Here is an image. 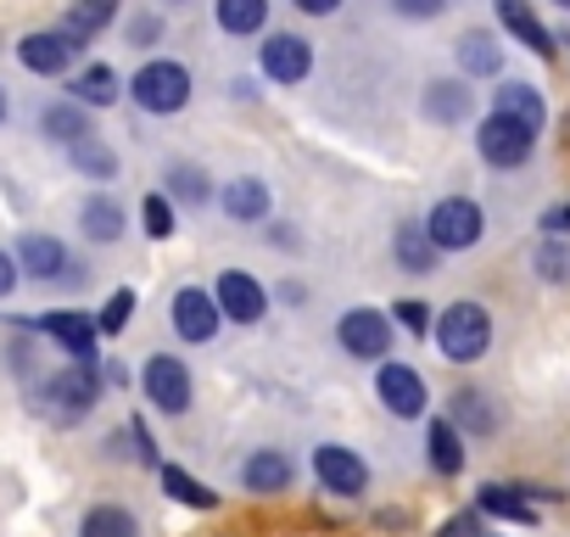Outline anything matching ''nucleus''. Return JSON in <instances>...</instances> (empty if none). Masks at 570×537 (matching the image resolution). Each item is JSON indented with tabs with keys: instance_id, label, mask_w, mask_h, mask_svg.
Listing matches in <instances>:
<instances>
[{
	"instance_id": "obj_37",
	"label": "nucleus",
	"mask_w": 570,
	"mask_h": 537,
	"mask_svg": "<svg viewBox=\"0 0 570 537\" xmlns=\"http://www.w3.org/2000/svg\"><path fill=\"white\" fill-rule=\"evenodd\" d=\"M140 218H146V235H157V241L174 235V207H168V196H146V202H140Z\"/></svg>"
},
{
	"instance_id": "obj_25",
	"label": "nucleus",
	"mask_w": 570,
	"mask_h": 537,
	"mask_svg": "<svg viewBox=\"0 0 570 537\" xmlns=\"http://www.w3.org/2000/svg\"><path fill=\"white\" fill-rule=\"evenodd\" d=\"M46 135L57 140V146H79V140H90L96 129H90V113L79 107V101H57V107H46Z\"/></svg>"
},
{
	"instance_id": "obj_19",
	"label": "nucleus",
	"mask_w": 570,
	"mask_h": 537,
	"mask_svg": "<svg viewBox=\"0 0 570 537\" xmlns=\"http://www.w3.org/2000/svg\"><path fill=\"white\" fill-rule=\"evenodd\" d=\"M425 459H431L436 476H459V470H464V431H459L453 420H431V431H425Z\"/></svg>"
},
{
	"instance_id": "obj_39",
	"label": "nucleus",
	"mask_w": 570,
	"mask_h": 537,
	"mask_svg": "<svg viewBox=\"0 0 570 537\" xmlns=\"http://www.w3.org/2000/svg\"><path fill=\"white\" fill-rule=\"evenodd\" d=\"M392 7H397L403 18H436V12L448 7V0H392Z\"/></svg>"
},
{
	"instance_id": "obj_23",
	"label": "nucleus",
	"mask_w": 570,
	"mask_h": 537,
	"mask_svg": "<svg viewBox=\"0 0 570 537\" xmlns=\"http://www.w3.org/2000/svg\"><path fill=\"white\" fill-rule=\"evenodd\" d=\"M218 202H224V213H229L235 224H257V218L268 213V191H263V179H229V185L218 191Z\"/></svg>"
},
{
	"instance_id": "obj_5",
	"label": "nucleus",
	"mask_w": 570,
	"mask_h": 537,
	"mask_svg": "<svg viewBox=\"0 0 570 537\" xmlns=\"http://www.w3.org/2000/svg\"><path fill=\"white\" fill-rule=\"evenodd\" d=\"M140 381H146V398H151L163 414H185V409H190V398H196L190 370H185V359H174V353H151Z\"/></svg>"
},
{
	"instance_id": "obj_27",
	"label": "nucleus",
	"mask_w": 570,
	"mask_h": 537,
	"mask_svg": "<svg viewBox=\"0 0 570 537\" xmlns=\"http://www.w3.org/2000/svg\"><path fill=\"white\" fill-rule=\"evenodd\" d=\"M470 113V90L459 85V79H436V85H425V118H436V124H459Z\"/></svg>"
},
{
	"instance_id": "obj_43",
	"label": "nucleus",
	"mask_w": 570,
	"mask_h": 537,
	"mask_svg": "<svg viewBox=\"0 0 570 537\" xmlns=\"http://www.w3.org/2000/svg\"><path fill=\"white\" fill-rule=\"evenodd\" d=\"M135 40H140V46L157 40V18H140V23H135Z\"/></svg>"
},
{
	"instance_id": "obj_44",
	"label": "nucleus",
	"mask_w": 570,
	"mask_h": 537,
	"mask_svg": "<svg viewBox=\"0 0 570 537\" xmlns=\"http://www.w3.org/2000/svg\"><path fill=\"white\" fill-rule=\"evenodd\" d=\"M548 230H570V202H564V207H553V213H548Z\"/></svg>"
},
{
	"instance_id": "obj_17",
	"label": "nucleus",
	"mask_w": 570,
	"mask_h": 537,
	"mask_svg": "<svg viewBox=\"0 0 570 537\" xmlns=\"http://www.w3.org/2000/svg\"><path fill=\"white\" fill-rule=\"evenodd\" d=\"M498 18H503V29H509L520 46H531L537 57H553V35H548L542 18L531 12V0H498Z\"/></svg>"
},
{
	"instance_id": "obj_18",
	"label": "nucleus",
	"mask_w": 570,
	"mask_h": 537,
	"mask_svg": "<svg viewBox=\"0 0 570 537\" xmlns=\"http://www.w3.org/2000/svg\"><path fill=\"white\" fill-rule=\"evenodd\" d=\"M240 481H246V492H285L292 487V459H285L279 448H257L240 465Z\"/></svg>"
},
{
	"instance_id": "obj_42",
	"label": "nucleus",
	"mask_w": 570,
	"mask_h": 537,
	"mask_svg": "<svg viewBox=\"0 0 570 537\" xmlns=\"http://www.w3.org/2000/svg\"><path fill=\"white\" fill-rule=\"evenodd\" d=\"M336 7H342V0H297V12H308V18H325Z\"/></svg>"
},
{
	"instance_id": "obj_21",
	"label": "nucleus",
	"mask_w": 570,
	"mask_h": 537,
	"mask_svg": "<svg viewBox=\"0 0 570 537\" xmlns=\"http://www.w3.org/2000/svg\"><path fill=\"white\" fill-rule=\"evenodd\" d=\"M492 113L498 118H514V124H525L531 135L542 129V118H548V107H542V96L531 90V85H498V96H492Z\"/></svg>"
},
{
	"instance_id": "obj_9",
	"label": "nucleus",
	"mask_w": 570,
	"mask_h": 537,
	"mask_svg": "<svg viewBox=\"0 0 570 537\" xmlns=\"http://www.w3.org/2000/svg\"><path fill=\"white\" fill-rule=\"evenodd\" d=\"M257 62H263V74H268L274 85H297V79H308V68H314V46H308L303 35H268L263 51H257Z\"/></svg>"
},
{
	"instance_id": "obj_4",
	"label": "nucleus",
	"mask_w": 570,
	"mask_h": 537,
	"mask_svg": "<svg viewBox=\"0 0 570 537\" xmlns=\"http://www.w3.org/2000/svg\"><path fill=\"white\" fill-rule=\"evenodd\" d=\"M425 230H431V241H436V252H464V246H475L481 241V207L470 202V196H442L436 207H431V218H425Z\"/></svg>"
},
{
	"instance_id": "obj_2",
	"label": "nucleus",
	"mask_w": 570,
	"mask_h": 537,
	"mask_svg": "<svg viewBox=\"0 0 570 537\" xmlns=\"http://www.w3.org/2000/svg\"><path fill=\"white\" fill-rule=\"evenodd\" d=\"M96 398H101V370L96 364H68L62 375H51L40 387V414H51L57 426H73L96 409Z\"/></svg>"
},
{
	"instance_id": "obj_20",
	"label": "nucleus",
	"mask_w": 570,
	"mask_h": 537,
	"mask_svg": "<svg viewBox=\"0 0 570 537\" xmlns=\"http://www.w3.org/2000/svg\"><path fill=\"white\" fill-rule=\"evenodd\" d=\"M392 252H397V268H409V275H431L436 268V241L425 224H397Z\"/></svg>"
},
{
	"instance_id": "obj_13",
	"label": "nucleus",
	"mask_w": 570,
	"mask_h": 537,
	"mask_svg": "<svg viewBox=\"0 0 570 537\" xmlns=\"http://www.w3.org/2000/svg\"><path fill=\"white\" fill-rule=\"evenodd\" d=\"M218 303L207 297V292H196V286H185L179 297H174V331L185 336V342H213L218 336Z\"/></svg>"
},
{
	"instance_id": "obj_8",
	"label": "nucleus",
	"mask_w": 570,
	"mask_h": 537,
	"mask_svg": "<svg viewBox=\"0 0 570 537\" xmlns=\"http://www.w3.org/2000/svg\"><path fill=\"white\" fill-rule=\"evenodd\" d=\"M336 336H342V348H347L353 359H386V348H392V320H386L381 309H347L342 325H336Z\"/></svg>"
},
{
	"instance_id": "obj_10",
	"label": "nucleus",
	"mask_w": 570,
	"mask_h": 537,
	"mask_svg": "<svg viewBox=\"0 0 570 537\" xmlns=\"http://www.w3.org/2000/svg\"><path fill=\"white\" fill-rule=\"evenodd\" d=\"M213 303L235 320V325H257L263 314H268V297H263V286L252 281V275H240V268H224L218 275V292H213Z\"/></svg>"
},
{
	"instance_id": "obj_45",
	"label": "nucleus",
	"mask_w": 570,
	"mask_h": 537,
	"mask_svg": "<svg viewBox=\"0 0 570 537\" xmlns=\"http://www.w3.org/2000/svg\"><path fill=\"white\" fill-rule=\"evenodd\" d=\"M0 118H7V96H0Z\"/></svg>"
},
{
	"instance_id": "obj_16",
	"label": "nucleus",
	"mask_w": 570,
	"mask_h": 537,
	"mask_svg": "<svg viewBox=\"0 0 570 537\" xmlns=\"http://www.w3.org/2000/svg\"><path fill=\"white\" fill-rule=\"evenodd\" d=\"M118 18V0H73V7L62 12V40H73V46H85V40H96L107 23Z\"/></svg>"
},
{
	"instance_id": "obj_28",
	"label": "nucleus",
	"mask_w": 570,
	"mask_h": 537,
	"mask_svg": "<svg viewBox=\"0 0 570 537\" xmlns=\"http://www.w3.org/2000/svg\"><path fill=\"white\" fill-rule=\"evenodd\" d=\"M163 492L174 498V504H185V509H218V492L213 487H202L190 470H179V465H163Z\"/></svg>"
},
{
	"instance_id": "obj_32",
	"label": "nucleus",
	"mask_w": 570,
	"mask_h": 537,
	"mask_svg": "<svg viewBox=\"0 0 570 537\" xmlns=\"http://www.w3.org/2000/svg\"><path fill=\"white\" fill-rule=\"evenodd\" d=\"M79 218H85V235H90V241H118V235H124V207H118L112 196H90Z\"/></svg>"
},
{
	"instance_id": "obj_24",
	"label": "nucleus",
	"mask_w": 570,
	"mask_h": 537,
	"mask_svg": "<svg viewBox=\"0 0 570 537\" xmlns=\"http://www.w3.org/2000/svg\"><path fill=\"white\" fill-rule=\"evenodd\" d=\"M459 68H464L470 79H492V74L503 68V51H498V40H492L487 29H470V35L459 40Z\"/></svg>"
},
{
	"instance_id": "obj_7",
	"label": "nucleus",
	"mask_w": 570,
	"mask_h": 537,
	"mask_svg": "<svg viewBox=\"0 0 570 537\" xmlns=\"http://www.w3.org/2000/svg\"><path fill=\"white\" fill-rule=\"evenodd\" d=\"M531 146H537V135L525 129V124H514V118H487L481 124V135H475V152L492 163V168H520L525 157H531Z\"/></svg>"
},
{
	"instance_id": "obj_35",
	"label": "nucleus",
	"mask_w": 570,
	"mask_h": 537,
	"mask_svg": "<svg viewBox=\"0 0 570 537\" xmlns=\"http://www.w3.org/2000/svg\"><path fill=\"white\" fill-rule=\"evenodd\" d=\"M531 263H537V275H542V281H570V246L542 241V246L531 252Z\"/></svg>"
},
{
	"instance_id": "obj_47",
	"label": "nucleus",
	"mask_w": 570,
	"mask_h": 537,
	"mask_svg": "<svg viewBox=\"0 0 570 537\" xmlns=\"http://www.w3.org/2000/svg\"><path fill=\"white\" fill-rule=\"evenodd\" d=\"M481 537H492V531H481Z\"/></svg>"
},
{
	"instance_id": "obj_3",
	"label": "nucleus",
	"mask_w": 570,
	"mask_h": 537,
	"mask_svg": "<svg viewBox=\"0 0 570 537\" xmlns=\"http://www.w3.org/2000/svg\"><path fill=\"white\" fill-rule=\"evenodd\" d=\"M135 101L146 107V113H179L185 101H190V68H179V62H146L140 74H135Z\"/></svg>"
},
{
	"instance_id": "obj_22",
	"label": "nucleus",
	"mask_w": 570,
	"mask_h": 537,
	"mask_svg": "<svg viewBox=\"0 0 570 537\" xmlns=\"http://www.w3.org/2000/svg\"><path fill=\"white\" fill-rule=\"evenodd\" d=\"M475 509H487V515H498V520H537L531 492H525V487H509V481H487V487L475 492Z\"/></svg>"
},
{
	"instance_id": "obj_41",
	"label": "nucleus",
	"mask_w": 570,
	"mask_h": 537,
	"mask_svg": "<svg viewBox=\"0 0 570 537\" xmlns=\"http://www.w3.org/2000/svg\"><path fill=\"white\" fill-rule=\"evenodd\" d=\"M12 286H18V263H12L7 252H0V297H7Z\"/></svg>"
},
{
	"instance_id": "obj_34",
	"label": "nucleus",
	"mask_w": 570,
	"mask_h": 537,
	"mask_svg": "<svg viewBox=\"0 0 570 537\" xmlns=\"http://www.w3.org/2000/svg\"><path fill=\"white\" fill-rule=\"evenodd\" d=\"M129 314H135V292L124 286V292H112V297H107V309L96 314V331H101V336H118V331L129 325Z\"/></svg>"
},
{
	"instance_id": "obj_36",
	"label": "nucleus",
	"mask_w": 570,
	"mask_h": 537,
	"mask_svg": "<svg viewBox=\"0 0 570 537\" xmlns=\"http://www.w3.org/2000/svg\"><path fill=\"white\" fill-rule=\"evenodd\" d=\"M168 185H174V196H179V202H207V196H213V191H207V174H202V168H190V163L168 168Z\"/></svg>"
},
{
	"instance_id": "obj_31",
	"label": "nucleus",
	"mask_w": 570,
	"mask_h": 537,
	"mask_svg": "<svg viewBox=\"0 0 570 537\" xmlns=\"http://www.w3.org/2000/svg\"><path fill=\"white\" fill-rule=\"evenodd\" d=\"M73 101H79V107H112V101H118V74L101 68V62L85 68V74L73 79Z\"/></svg>"
},
{
	"instance_id": "obj_11",
	"label": "nucleus",
	"mask_w": 570,
	"mask_h": 537,
	"mask_svg": "<svg viewBox=\"0 0 570 537\" xmlns=\"http://www.w3.org/2000/svg\"><path fill=\"white\" fill-rule=\"evenodd\" d=\"M375 392H381V403H386L397 420H420V414H425V381H420L409 364H381Z\"/></svg>"
},
{
	"instance_id": "obj_46",
	"label": "nucleus",
	"mask_w": 570,
	"mask_h": 537,
	"mask_svg": "<svg viewBox=\"0 0 570 537\" xmlns=\"http://www.w3.org/2000/svg\"><path fill=\"white\" fill-rule=\"evenodd\" d=\"M559 7H564V12H570V0H559Z\"/></svg>"
},
{
	"instance_id": "obj_6",
	"label": "nucleus",
	"mask_w": 570,
	"mask_h": 537,
	"mask_svg": "<svg viewBox=\"0 0 570 537\" xmlns=\"http://www.w3.org/2000/svg\"><path fill=\"white\" fill-rule=\"evenodd\" d=\"M314 476H320V487L336 492V498H358V492L370 487V465H364L353 448H342V442H320V448H314Z\"/></svg>"
},
{
	"instance_id": "obj_1",
	"label": "nucleus",
	"mask_w": 570,
	"mask_h": 537,
	"mask_svg": "<svg viewBox=\"0 0 570 537\" xmlns=\"http://www.w3.org/2000/svg\"><path fill=\"white\" fill-rule=\"evenodd\" d=\"M436 348H442V359H453V364H475V359H487V348H492V314L481 309V303H470V297H459V303H448L442 314H436Z\"/></svg>"
},
{
	"instance_id": "obj_14",
	"label": "nucleus",
	"mask_w": 570,
	"mask_h": 537,
	"mask_svg": "<svg viewBox=\"0 0 570 537\" xmlns=\"http://www.w3.org/2000/svg\"><path fill=\"white\" fill-rule=\"evenodd\" d=\"M18 57H23L29 74H68L73 57H79V46L62 40V35H23L18 40Z\"/></svg>"
},
{
	"instance_id": "obj_26",
	"label": "nucleus",
	"mask_w": 570,
	"mask_h": 537,
	"mask_svg": "<svg viewBox=\"0 0 570 537\" xmlns=\"http://www.w3.org/2000/svg\"><path fill=\"white\" fill-rule=\"evenodd\" d=\"M459 431H475V437H487V431H498V409H492V398L487 392H453V414H448Z\"/></svg>"
},
{
	"instance_id": "obj_33",
	"label": "nucleus",
	"mask_w": 570,
	"mask_h": 537,
	"mask_svg": "<svg viewBox=\"0 0 570 537\" xmlns=\"http://www.w3.org/2000/svg\"><path fill=\"white\" fill-rule=\"evenodd\" d=\"M68 157H73V168H85L90 179H112V174H118V157H112L96 135H90V140H79V146H68Z\"/></svg>"
},
{
	"instance_id": "obj_40",
	"label": "nucleus",
	"mask_w": 570,
	"mask_h": 537,
	"mask_svg": "<svg viewBox=\"0 0 570 537\" xmlns=\"http://www.w3.org/2000/svg\"><path fill=\"white\" fill-rule=\"evenodd\" d=\"M436 537H481V526H475V515L464 509V515H453V520H448Z\"/></svg>"
},
{
	"instance_id": "obj_38",
	"label": "nucleus",
	"mask_w": 570,
	"mask_h": 537,
	"mask_svg": "<svg viewBox=\"0 0 570 537\" xmlns=\"http://www.w3.org/2000/svg\"><path fill=\"white\" fill-rule=\"evenodd\" d=\"M397 320H403V331H414V336L436 331V325H431V309H425V303H414V297H409V303H397Z\"/></svg>"
},
{
	"instance_id": "obj_30",
	"label": "nucleus",
	"mask_w": 570,
	"mask_h": 537,
	"mask_svg": "<svg viewBox=\"0 0 570 537\" xmlns=\"http://www.w3.org/2000/svg\"><path fill=\"white\" fill-rule=\"evenodd\" d=\"M268 23V0H218V29L224 35H257Z\"/></svg>"
},
{
	"instance_id": "obj_12",
	"label": "nucleus",
	"mask_w": 570,
	"mask_h": 537,
	"mask_svg": "<svg viewBox=\"0 0 570 537\" xmlns=\"http://www.w3.org/2000/svg\"><path fill=\"white\" fill-rule=\"evenodd\" d=\"M40 331H46L51 342H62L73 364H96V336H101L96 320H85V314H73V309H57V314L40 320Z\"/></svg>"
},
{
	"instance_id": "obj_15",
	"label": "nucleus",
	"mask_w": 570,
	"mask_h": 537,
	"mask_svg": "<svg viewBox=\"0 0 570 537\" xmlns=\"http://www.w3.org/2000/svg\"><path fill=\"white\" fill-rule=\"evenodd\" d=\"M18 268H29L35 281H57V275H68V246L62 241H51V235H23L18 241Z\"/></svg>"
},
{
	"instance_id": "obj_29",
	"label": "nucleus",
	"mask_w": 570,
	"mask_h": 537,
	"mask_svg": "<svg viewBox=\"0 0 570 537\" xmlns=\"http://www.w3.org/2000/svg\"><path fill=\"white\" fill-rule=\"evenodd\" d=\"M79 537H140L135 515L118 509V504H96L85 520H79Z\"/></svg>"
}]
</instances>
